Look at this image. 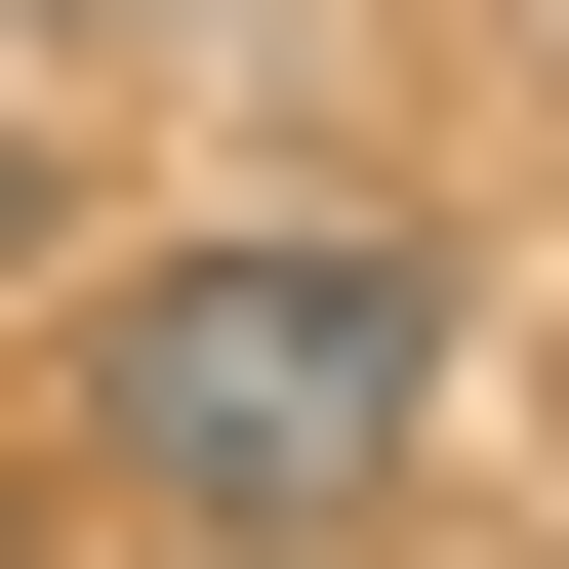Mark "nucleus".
Returning <instances> with one entry per match:
<instances>
[{"label": "nucleus", "instance_id": "4", "mask_svg": "<svg viewBox=\"0 0 569 569\" xmlns=\"http://www.w3.org/2000/svg\"><path fill=\"white\" fill-rule=\"evenodd\" d=\"M122 569H284V529H122Z\"/></svg>", "mask_w": 569, "mask_h": 569}, {"label": "nucleus", "instance_id": "5", "mask_svg": "<svg viewBox=\"0 0 569 569\" xmlns=\"http://www.w3.org/2000/svg\"><path fill=\"white\" fill-rule=\"evenodd\" d=\"M0 569H82V529H41V488H0Z\"/></svg>", "mask_w": 569, "mask_h": 569}, {"label": "nucleus", "instance_id": "1", "mask_svg": "<svg viewBox=\"0 0 569 569\" xmlns=\"http://www.w3.org/2000/svg\"><path fill=\"white\" fill-rule=\"evenodd\" d=\"M82 448H122V529H284V569H326L407 448H448V244H326V203H244V244H122Z\"/></svg>", "mask_w": 569, "mask_h": 569}, {"label": "nucleus", "instance_id": "2", "mask_svg": "<svg viewBox=\"0 0 569 569\" xmlns=\"http://www.w3.org/2000/svg\"><path fill=\"white\" fill-rule=\"evenodd\" d=\"M41 244H82V203H41V122H0V284H41Z\"/></svg>", "mask_w": 569, "mask_h": 569}, {"label": "nucleus", "instance_id": "3", "mask_svg": "<svg viewBox=\"0 0 569 569\" xmlns=\"http://www.w3.org/2000/svg\"><path fill=\"white\" fill-rule=\"evenodd\" d=\"M41 41H203V0H41Z\"/></svg>", "mask_w": 569, "mask_h": 569}]
</instances>
